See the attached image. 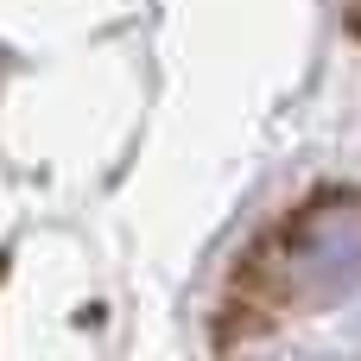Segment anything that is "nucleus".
<instances>
[]
</instances>
